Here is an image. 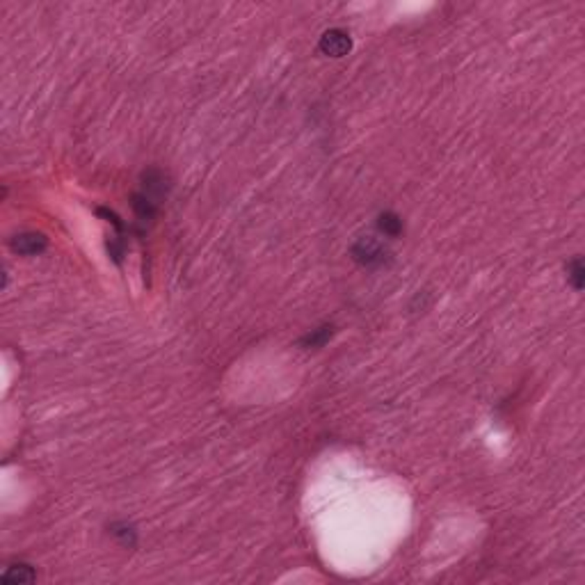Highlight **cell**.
<instances>
[{
    "mask_svg": "<svg viewBox=\"0 0 585 585\" xmlns=\"http://www.w3.org/2000/svg\"><path fill=\"white\" fill-rule=\"evenodd\" d=\"M350 257L354 263H359L363 268H382L391 261V252L384 247V243H380L373 236H366V238H359L352 245Z\"/></svg>",
    "mask_w": 585,
    "mask_h": 585,
    "instance_id": "6da1fadb",
    "label": "cell"
},
{
    "mask_svg": "<svg viewBox=\"0 0 585 585\" xmlns=\"http://www.w3.org/2000/svg\"><path fill=\"white\" fill-rule=\"evenodd\" d=\"M318 48H320V53L323 55L338 60V57H345L352 50V37L341 28L325 30L323 37H320V41H318Z\"/></svg>",
    "mask_w": 585,
    "mask_h": 585,
    "instance_id": "7a4b0ae2",
    "label": "cell"
},
{
    "mask_svg": "<svg viewBox=\"0 0 585 585\" xmlns=\"http://www.w3.org/2000/svg\"><path fill=\"white\" fill-rule=\"evenodd\" d=\"M10 247L12 252L21 254V257H37V254H41L48 247V238L39 231H23V233H16L10 240Z\"/></svg>",
    "mask_w": 585,
    "mask_h": 585,
    "instance_id": "3957f363",
    "label": "cell"
},
{
    "mask_svg": "<svg viewBox=\"0 0 585 585\" xmlns=\"http://www.w3.org/2000/svg\"><path fill=\"white\" fill-rule=\"evenodd\" d=\"M167 190H169L167 176H165V172H160L158 167H151L142 174V190L140 192L147 194L151 201L160 203V199H165Z\"/></svg>",
    "mask_w": 585,
    "mask_h": 585,
    "instance_id": "277c9868",
    "label": "cell"
},
{
    "mask_svg": "<svg viewBox=\"0 0 585 585\" xmlns=\"http://www.w3.org/2000/svg\"><path fill=\"white\" fill-rule=\"evenodd\" d=\"M0 581L7 583V585H16V583H35L37 581V572L32 570V565H25V563H14L10 565L7 570L0 576Z\"/></svg>",
    "mask_w": 585,
    "mask_h": 585,
    "instance_id": "5b68a950",
    "label": "cell"
},
{
    "mask_svg": "<svg viewBox=\"0 0 585 585\" xmlns=\"http://www.w3.org/2000/svg\"><path fill=\"white\" fill-rule=\"evenodd\" d=\"M377 231L387 238H400L405 231L403 217L396 215L393 210H384V213L377 215Z\"/></svg>",
    "mask_w": 585,
    "mask_h": 585,
    "instance_id": "8992f818",
    "label": "cell"
},
{
    "mask_svg": "<svg viewBox=\"0 0 585 585\" xmlns=\"http://www.w3.org/2000/svg\"><path fill=\"white\" fill-rule=\"evenodd\" d=\"M131 203H133V210H135V215H138L140 222H154L156 215H158V203L156 201H151L147 194H142V192H135L133 197H131Z\"/></svg>",
    "mask_w": 585,
    "mask_h": 585,
    "instance_id": "52a82bcc",
    "label": "cell"
},
{
    "mask_svg": "<svg viewBox=\"0 0 585 585\" xmlns=\"http://www.w3.org/2000/svg\"><path fill=\"white\" fill-rule=\"evenodd\" d=\"M332 336H334V325H320L316 329H311L309 334H304L300 338V345L307 347V350H311V347L316 350V347H323Z\"/></svg>",
    "mask_w": 585,
    "mask_h": 585,
    "instance_id": "ba28073f",
    "label": "cell"
},
{
    "mask_svg": "<svg viewBox=\"0 0 585 585\" xmlns=\"http://www.w3.org/2000/svg\"><path fill=\"white\" fill-rule=\"evenodd\" d=\"M110 533H113V537L120 542V544L124 547H135V542H138V533H135V528L131 523H126V521H117L110 526Z\"/></svg>",
    "mask_w": 585,
    "mask_h": 585,
    "instance_id": "9c48e42d",
    "label": "cell"
},
{
    "mask_svg": "<svg viewBox=\"0 0 585 585\" xmlns=\"http://www.w3.org/2000/svg\"><path fill=\"white\" fill-rule=\"evenodd\" d=\"M567 282L572 284V288H574L576 293L583 291V284H585V268H583L581 257H574L570 263H567Z\"/></svg>",
    "mask_w": 585,
    "mask_h": 585,
    "instance_id": "30bf717a",
    "label": "cell"
}]
</instances>
